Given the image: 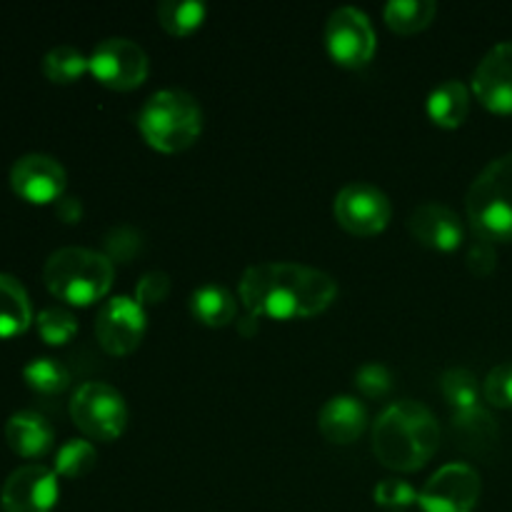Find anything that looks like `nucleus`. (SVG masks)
<instances>
[{
	"label": "nucleus",
	"mask_w": 512,
	"mask_h": 512,
	"mask_svg": "<svg viewBox=\"0 0 512 512\" xmlns=\"http://www.w3.org/2000/svg\"><path fill=\"white\" fill-rule=\"evenodd\" d=\"M238 293L243 308L258 318L293 320L323 313L338 295V283L325 270L273 260L250 265Z\"/></svg>",
	"instance_id": "1"
},
{
	"label": "nucleus",
	"mask_w": 512,
	"mask_h": 512,
	"mask_svg": "<svg viewBox=\"0 0 512 512\" xmlns=\"http://www.w3.org/2000/svg\"><path fill=\"white\" fill-rule=\"evenodd\" d=\"M440 445V423L433 410L418 400H395L373 425V450L393 470H418Z\"/></svg>",
	"instance_id": "2"
},
{
	"label": "nucleus",
	"mask_w": 512,
	"mask_h": 512,
	"mask_svg": "<svg viewBox=\"0 0 512 512\" xmlns=\"http://www.w3.org/2000/svg\"><path fill=\"white\" fill-rule=\"evenodd\" d=\"M115 265L93 248L68 245L48 255L43 265L45 288L68 305H90L113 288Z\"/></svg>",
	"instance_id": "3"
},
{
	"label": "nucleus",
	"mask_w": 512,
	"mask_h": 512,
	"mask_svg": "<svg viewBox=\"0 0 512 512\" xmlns=\"http://www.w3.org/2000/svg\"><path fill=\"white\" fill-rule=\"evenodd\" d=\"M138 130L153 148L180 153L198 140L203 130V110L188 90L160 88L140 105Z\"/></svg>",
	"instance_id": "4"
},
{
	"label": "nucleus",
	"mask_w": 512,
	"mask_h": 512,
	"mask_svg": "<svg viewBox=\"0 0 512 512\" xmlns=\"http://www.w3.org/2000/svg\"><path fill=\"white\" fill-rule=\"evenodd\" d=\"M470 228L490 243L512 240V153L490 160L465 198Z\"/></svg>",
	"instance_id": "5"
},
{
	"label": "nucleus",
	"mask_w": 512,
	"mask_h": 512,
	"mask_svg": "<svg viewBox=\"0 0 512 512\" xmlns=\"http://www.w3.org/2000/svg\"><path fill=\"white\" fill-rule=\"evenodd\" d=\"M70 418L93 440H115L128 425V403L115 385L88 380L70 398Z\"/></svg>",
	"instance_id": "6"
},
{
	"label": "nucleus",
	"mask_w": 512,
	"mask_h": 512,
	"mask_svg": "<svg viewBox=\"0 0 512 512\" xmlns=\"http://www.w3.org/2000/svg\"><path fill=\"white\" fill-rule=\"evenodd\" d=\"M90 73L103 85L113 90L138 88L148 78L150 60L143 45L123 35H110L103 38L88 55Z\"/></svg>",
	"instance_id": "7"
},
{
	"label": "nucleus",
	"mask_w": 512,
	"mask_h": 512,
	"mask_svg": "<svg viewBox=\"0 0 512 512\" xmlns=\"http://www.w3.org/2000/svg\"><path fill=\"white\" fill-rule=\"evenodd\" d=\"M335 220L353 235H375L388 228L393 205L385 190L368 180H353L343 185L333 200Z\"/></svg>",
	"instance_id": "8"
},
{
	"label": "nucleus",
	"mask_w": 512,
	"mask_h": 512,
	"mask_svg": "<svg viewBox=\"0 0 512 512\" xmlns=\"http://www.w3.org/2000/svg\"><path fill=\"white\" fill-rule=\"evenodd\" d=\"M325 45L333 60L350 65H365L375 55L378 35L373 20L358 5H340L328 15L325 23Z\"/></svg>",
	"instance_id": "9"
},
{
	"label": "nucleus",
	"mask_w": 512,
	"mask_h": 512,
	"mask_svg": "<svg viewBox=\"0 0 512 512\" xmlns=\"http://www.w3.org/2000/svg\"><path fill=\"white\" fill-rule=\"evenodd\" d=\"M480 475L468 463H448L435 470L418 493L423 512H473L480 500Z\"/></svg>",
	"instance_id": "10"
},
{
	"label": "nucleus",
	"mask_w": 512,
	"mask_h": 512,
	"mask_svg": "<svg viewBox=\"0 0 512 512\" xmlns=\"http://www.w3.org/2000/svg\"><path fill=\"white\" fill-rule=\"evenodd\" d=\"M145 308L130 295H113L103 300L95 315V335L110 355H128L145 335Z\"/></svg>",
	"instance_id": "11"
},
{
	"label": "nucleus",
	"mask_w": 512,
	"mask_h": 512,
	"mask_svg": "<svg viewBox=\"0 0 512 512\" xmlns=\"http://www.w3.org/2000/svg\"><path fill=\"white\" fill-rule=\"evenodd\" d=\"M58 495V473L48 465L28 463L5 478L0 488V508L3 512H53Z\"/></svg>",
	"instance_id": "12"
},
{
	"label": "nucleus",
	"mask_w": 512,
	"mask_h": 512,
	"mask_svg": "<svg viewBox=\"0 0 512 512\" xmlns=\"http://www.w3.org/2000/svg\"><path fill=\"white\" fill-rule=\"evenodd\" d=\"M63 163L48 153H25L10 165V185L23 200L35 205L55 203L65 193Z\"/></svg>",
	"instance_id": "13"
},
{
	"label": "nucleus",
	"mask_w": 512,
	"mask_h": 512,
	"mask_svg": "<svg viewBox=\"0 0 512 512\" xmlns=\"http://www.w3.org/2000/svg\"><path fill=\"white\" fill-rule=\"evenodd\" d=\"M473 93L493 113H512V40L493 45L473 70Z\"/></svg>",
	"instance_id": "14"
},
{
	"label": "nucleus",
	"mask_w": 512,
	"mask_h": 512,
	"mask_svg": "<svg viewBox=\"0 0 512 512\" xmlns=\"http://www.w3.org/2000/svg\"><path fill=\"white\" fill-rule=\"evenodd\" d=\"M408 230L415 240L428 248L443 250V253L460 248L465 240L460 215L450 205L438 203V200H425V203L415 205L413 213L408 215Z\"/></svg>",
	"instance_id": "15"
},
{
	"label": "nucleus",
	"mask_w": 512,
	"mask_h": 512,
	"mask_svg": "<svg viewBox=\"0 0 512 512\" xmlns=\"http://www.w3.org/2000/svg\"><path fill=\"white\" fill-rule=\"evenodd\" d=\"M318 428L330 443H353L368 428V408L355 395H333L318 410Z\"/></svg>",
	"instance_id": "16"
},
{
	"label": "nucleus",
	"mask_w": 512,
	"mask_h": 512,
	"mask_svg": "<svg viewBox=\"0 0 512 512\" xmlns=\"http://www.w3.org/2000/svg\"><path fill=\"white\" fill-rule=\"evenodd\" d=\"M5 440L23 458H43L53 448L55 430L45 415L35 410H18L5 420Z\"/></svg>",
	"instance_id": "17"
},
{
	"label": "nucleus",
	"mask_w": 512,
	"mask_h": 512,
	"mask_svg": "<svg viewBox=\"0 0 512 512\" xmlns=\"http://www.w3.org/2000/svg\"><path fill=\"white\" fill-rule=\"evenodd\" d=\"M33 323V303L15 275L0 273V338H13Z\"/></svg>",
	"instance_id": "18"
},
{
	"label": "nucleus",
	"mask_w": 512,
	"mask_h": 512,
	"mask_svg": "<svg viewBox=\"0 0 512 512\" xmlns=\"http://www.w3.org/2000/svg\"><path fill=\"white\" fill-rule=\"evenodd\" d=\"M428 115L433 123L443 125V128H458L470 110V90L463 80L448 78L440 85H435L428 95Z\"/></svg>",
	"instance_id": "19"
},
{
	"label": "nucleus",
	"mask_w": 512,
	"mask_h": 512,
	"mask_svg": "<svg viewBox=\"0 0 512 512\" xmlns=\"http://www.w3.org/2000/svg\"><path fill=\"white\" fill-rule=\"evenodd\" d=\"M190 313L210 328H223L238 315V300L225 285L203 283L190 293Z\"/></svg>",
	"instance_id": "20"
},
{
	"label": "nucleus",
	"mask_w": 512,
	"mask_h": 512,
	"mask_svg": "<svg viewBox=\"0 0 512 512\" xmlns=\"http://www.w3.org/2000/svg\"><path fill=\"white\" fill-rule=\"evenodd\" d=\"M438 13L435 0H388L383 8V18L395 33L410 35L428 28Z\"/></svg>",
	"instance_id": "21"
},
{
	"label": "nucleus",
	"mask_w": 512,
	"mask_h": 512,
	"mask_svg": "<svg viewBox=\"0 0 512 512\" xmlns=\"http://www.w3.org/2000/svg\"><path fill=\"white\" fill-rule=\"evenodd\" d=\"M453 430L465 445H473V450H480L498 440V423L483 405H475V408L468 410H453Z\"/></svg>",
	"instance_id": "22"
},
{
	"label": "nucleus",
	"mask_w": 512,
	"mask_h": 512,
	"mask_svg": "<svg viewBox=\"0 0 512 512\" xmlns=\"http://www.w3.org/2000/svg\"><path fill=\"white\" fill-rule=\"evenodd\" d=\"M155 13L170 35H190L203 25L208 8L203 0H160Z\"/></svg>",
	"instance_id": "23"
},
{
	"label": "nucleus",
	"mask_w": 512,
	"mask_h": 512,
	"mask_svg": "<svg viewBox=\"0 0 512 512\" xmlns=\"http://www.w3.org/2000/svg\"><path fill=\"white\" fill-rule=\"evenodd\" d=\"M88 70V55L75 45H55L43 55V75L53 83H75Z\"/></svg>",
	"instance_id": "24"
},
{
	"label": "nucleus",
	"mask_w": 512,
	"mask_h": 512,
	"mask_svg": "<svg viewBox=\"0 0 512 512\" xmlns=\"http://www.w3.org/2000/svg\"><path fill=\"white\" fill-rule=\"evenodd\" d=\"M440 390L443 398L453 410H468L480 405L483 398V385H480L478 375L468 368H448L440 375Z\"/></svg>",
	"instance_id": "25"
},
{
	"label": "nucleus",
	"mask_w": 512,
	"mask_h": 512,
	"mask_svg": "<svg viewBox=\"0 0 512 512\" xmlns=\"http://www.w3.org/2000/svg\"><path fill=\"white\" fill-rule=\"evenodd\" d=\"M23 378L35 393L43 395H58L63 390H68L70 385V370L60 363L58 358H50V355H38L30 363H25Z\"/></svg>",
	"instance_id": "26"
},
{
	"label": "nucleus",
	"mask_w": 512,
	"mask_h": 512,
	"mask_svg": "<svg viewBox=\"0 0 512 512\" xmlns=\"http://www.w3.org/2000/svg\"><path fill=\"white\" fill-rule=\"evenodd\" d=\"M98 463V450L85 438H68L55 453L53 470L63 478H80Z\"/></svg>",
	"instance_id": "27"
},
{
	"label": "nucleus",
	"mask_w": 512,
	"mask_h": 512,
	"mask_svg": "<svg viewBox=\"0 0 512 512\" xmlns=\"http://www.w3.org/2000/svg\"><path fill=\"white\" fill-rule=\"evenodd\" d=\"M40 338L48 345H65L78 333V318L63 305H48L35 318Z\"/></svg>",
	"instance_id": "28"
},
{
	"label": "nucleus",
	"mask_w": 512,
	"mask_h": 512,
	"mask_svg": "<svg viewBox=\"0 0 512 512\" xmlns=\"http://www.w3.org/2000/svg\"><path fill=\"white\" fill-rule=\"evenodd\" d=\"M143 250V233L133 225H113L105 233V255L110 263H130Z\"/></svg>",
	"instance_id": "29"
},
{
	"label": "nucleus",
	"mask_w": 512,
	"mask_h": 512,
	"mask_svg": "<svg viewBox=\"0 0 512 512\" xmlns=\"http://www.w3.org/2000/svg\"><path fill=\"white\" fill-rule=\"evenodd\" d=\"M353 383L365 398H385L393 388V373L383 363H365L355 370Z\"/></svg>",
	"instance_id": "30"
},
{
	"label": "nucleus",
	"mask_w": 512,
	"mask_h": 512,
	"mask_svg": "<svg viewBox=\"0 0 512 512\" xmlns=\"http://www.w3.org/2000/svg\"><path fill=\"white\" fill-rule=\"evenodd\" d=\"M373 498L375 503L383 505V508L403 510L408 508V505L418 503V490L400 478H383L373 488Z\"/></svg>",
	"instance_id": "31"
},
{
	"label": "nucleus",
	"mask_w": 512,
	"mask_h": 512,
	"mask_svg": "<svg viewBox=\"0 0 512 512\" xmlns=\"http://www.w3.org/2000/svg\"><path fill=\"white\" fill-rule=\"evenodd\" d=\"M483 398L495 408H512V363H500L485 375Z\"/></svg>",
	"instance_id": "32"
},
{
	"label": "nucleus",
	"mask_w": 512,
	"mask_h": 512,
	"mask_svg": "<svg viewBox=\"0 0 512 512\" xmlns=\"http://www.w3.org/2000/svg\"><path fill=\"white\" fill-rule=\"evenodd\" d=\"M170 293V275L165 270H148V273L140 275V280L135 283V295L140 305H158L168 298Z\"/></svg>",
	"instance_id": "33"
},
{
	"label": "nucleus",
	"mask_w": 512,
	"mask_h": 512,
	"mask_svg": "<svg viewBox=\"0 0 512 512\" xmlns=\"http://www.w3.org/2000/svg\"><path fill=\"white\" fill-rule=\"evenodd\" d=\"M465 263H468L470 273L480 275V278L490 275L495 270V265H498L495 243H490V240L478 238V235H475L468 245V253H465Z\"/></svg>",
	"instance_id": "34"
},
{
	"label": "nucleus",
	"mask_w": 512,
	"mask_h": 512,
	"mask_svg": "<svg viewBox=\"0 0 512 512\" xmlns=\"http://www.w3.org/2000/svg\"><path fill=\"white\" fill-rule=\"evenodd\" d=\"M55 215H58L63 223H80V218H83V203H80L78 195H60V198L55 200Z\"/></svg>",
	"instance_id": "35"
},
{
	"label": "nucleus",
	"mask_w": 512,
	"mask_h": 512,
	"mask_svg": "<svg viewBox=\"0 0 512 512\" xmlns=\"http://www.w3.org/2000/svg\"><path fill=\"white\" fill-rule=\"evenodd\" d=\"M258 328H260V318H258V315L248 313V310H245L243 315H238V333L240 335L250 338V335L258 333Z\"/></svg>",
	"instance_id": "36"
}]
</instances>
